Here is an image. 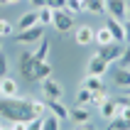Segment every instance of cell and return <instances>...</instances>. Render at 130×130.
Segmentation results:
<instances>
[{
    "instance_id": "5bb4252c",
    "label": "cell",
    "mask_w": 130,
    "mask_h": 130,
    "mask_svg": "<svg viewBox=\"0 0 130 130\" xmlns=\"http://www.w3.org/2000/svg\"><path fill=\"white\" fill-rule=\"evenodd\" d=\"M47 110H49L52 116H57L61 123H64V120H69V108H66L61 101H47Z\"/></svg>"
},
{
    "instance_id": "f546056e",
    "label": "cell",
    "mask_w": 130,
    "mask_h": 130,
    "mask_svg": "<svg viewBox=\"0 0 130 130\" xmlns=\"http://www.w3.org/2000/svg\"><path fill=\"white\" fill-rule=\"evenodd\" d=\"M7 69H10V64H7V57H5V52L0 49V79H3V76H7Z\"/></svg>"
},
{
    "instance_id": "277c9868",
    "label": "cell",
    "mask_w": 130,
    "mask_h": 130,
    "mask_svg": "<svg viewBox=\"0 0 130 130\" xmlns=\"http://www.w3.org/2000/svg\"><path fill=\"white\" fill-rule=\"evenodd\" d=\"M42 84V93L47 101H61V96H64V88H61V84L59 81H54V76H47L44 81H39Z\"/></svg>"
},
{
    "instance_id": "9c48e42d",
    "label": "cell",
    "mask_w": 130,
    "mask_h": 130,
    "mask_svg": "<svg viewBox=\"0 0 130 130\" xmlns=\"http://www.w3.org/2000/svg\"><path fill=\"white\" fill-rule=\"evenodd\" d=\"M103 3H106V15L116 17V20H125V10H128L125 0H103Z\"/></svg>"
},
{
    "instance_id": "8d00e7d4",
    "label": "cell",
    "mask_w": 130,
    "mask_h": 130,
    "mask_svg": "<svg viewBox=\"0 0 130 130\" xmlns=\"http://www.w3.org/2000/svg\"><path fill=\"white\" fill-rule=\"evenodd\" d=\"M17 3H20V0H7V5H17Z\"/></svg>"
},
{
    "instance_id": "7c38bea8",
    "label": "cell",
    "mask_w": 130,
    "mask_h": 130,
    "mask_svg": "<svg viewBox=\"0 0 130 130\" xmlns=\"http://www.w3.org/2000/svg\"><path fill=\"white\" fill-rule=\"evenodd\" d=\"M0 91H3V96H5V98L17 96V93H20V84H17L12 76H3V79H0Z\"/></svg>"
},
{
    "instance_id": "4dcf8cb0",
    "label": "cell",
    "mask_w": 130,
    "mask_h": 130,
    "mask_svg": "<svg viewBox=\"0 0 130 130\" xmlns=\"http://www.w3.org/2000/svg\"><path fill=\"white\" fill-rule=\"evenodd\" d=\"M44 5H47V7H52V10H64L66 0H44Z\"/></svg>"
},
{
    "instance_id": "7a4b0ae2",
    "label": "cell",
    "mask_w": 130,
    "mask_h": 130,
    "mask_svg": "<svg viewBox=\"0 0 130 130\" xmlns=\"http://www.w3.org/2000/svg\"><path fill=\"white\" fill-rule=\"evenodd\" d=\"M42 37H44V27L37 22V25H32V27H27V29H20V32L15 35V42L17 44H39Z\"/></svg>"
},
{
    "instance_id": "7bdbcfd3",
    "label": "cell",
    "mask_w": 130,
    "mask_h": 130,
    "mask_svg": "<svg viewBox=\"0 0 130 130\" xmlns=\"http://www.w3.org/2000/svg\"><path fill=\"white\" fill-rule=\"evenodd\" d=\"M0 130H3V125H0Z\"/></svg>"
},
{
    "instance_id": "cb8c5ba5",
    "label": "cell",
    "mask_w": 130,
    "mask_h": 130,
    "mask_svg": "<svg viewBox=\"0 0 130 130\" xmlns=\"http://www.w3.org/2000/svg\"><path fill=\"white\" fill-rule=\"evenodd\" d=\"M64 10H66V12H71L74 17H76L79 12H84V0H66Z\"/></svg>"
},
{
    "instance_id": "52a82bcc",
    "label": "cell",
    "mask_w": 130,
    "mask_h": 130,
    "mask_svg": "<svg viewBox=\"0 0 130 130\" xmlns=\"http://www.w3.org/2000/svg\"><path fill=\"white\" fill-rule=\"evenodd\" d=\"M69 120L74 125H84V123H91V106H74L69 108Z\"/></svg>"
},
{
    "instance_id": "e575fe53",
    "label": "cell",
    "mask_w": 130,
    "mask_h": 130,
    "mask_svg": "<svg viewBox=\"0 0 130 130\" xmlns=\"http://www.w3.org/2000/svg\"><path fill=\"white\" fill-rule=\"evenodd\" d=\"M79 130H93V128H91L88 123H84V125H79Z\"/></svg>"
},
{
    "instance_id": "ac0fdd59",
    "label": "cell",
    "mask_w": 130,
    "mask_h": 130,
    "mask_svg": "<svg viewBox=\"0 0 130 130\" xmlns=\"http://www.w3.org/2000/svg\"><path fill=\"white\" fill-rule=\"evenodd\" d=\"M52 20H54V10H52V7H47V5L37 7V22H39L42 27H49Z\"/></svg>"
},
{
    "instance_id": "44dd1931",
    "label": "cell",
    "mask_w": 130,
    "mask_h": 130,
    "mask_svg": "<svg viewBox=\"0 0 130 130\" xmlns=\"http://www.w3.org/2000/svg\"><path fill=\"white\" fill-rule=\"evenodd\" d=\"M84 10L96 15H106V3L103 0H84Z\"/></svg>"
},
{
    "instance_id": "74e56055",
    "label": "cell",
    "mask_w": 130,
    "mask_h": 130,
    "mask_svg": "<svg viewBox=\"0 0 130 130\" xmlns=\"http://www.w3.org/2000/svg\"><path fill=\"white\" fill-rule=\"evenodd\" d=\"M0 5H7V0H0Z\"/></svg>"
},
{
    "instance_id": "d590c367",
    "label": "cell",
    "mask_w": 130,
    "mask_h": 130,
    "mask_svg": "<svg viewBox=\"0 0 130 130\" xmlns=\"http://www.w3.org/2000/svg\"><path fill=\"white\" fill-rule=\"evenodd\" d=\"M125 20H130V5H128V10H125Z\"/></svg>"
},
{
    "instance_id": "9a60e30c",
    "label": "cell",
    "mask_w": 130,
    "mask_h": 130,
    "mask_svg": "<svg viewBox=\"0 0 130 130\" xmlns=\"http://www.w3.org/2000/svg\"><path fill=\"white\" fill-rule=\"evenodd\" d=\"M81 86L88 88V91H106V84H103V76H93V74H86Z\"/></svg>"
},
{
    "instance_id": "ab89813d",
    "label": "cell",
    "mask_w": 130,
    "mask_h": 130,
    "mask_svg": "<svg viewBox=\"0 0 130 130\" xmlns=\"http://www.w3.org/2000/svg\"><path fill=\"white\" fill-rule=\"evenodd\" d=\"M0 49H3V39H0Z\"/></svg>"
},
{
    "instance_id": "1f68e13d",
    "label": "cell",
    "mask_w": 130,
    "mask_h": 130,
    "mask_svg": "<svg viewBox=\"0 0 130 130\" xmlns=\"http://www.w3.org/2000/svg\"><path fill=\"white\" fill-rule=\"evenodd\" d=\"M12 130H27V120H17V123H10Z\"/></svg>"
},
{
    "instance_id": "4fadbf2b",
    "label": "cell",
    "mask_w": 130,
    "mask_h": 130,
    "mask_svg": "<svg viewBox=\"0 0 130 130\" xmlns=\"http://www.w3.org/2000/svg\"><path fill=\"white\" fill-rule=\"evenodd\" d=\"M98 113H101L103 120H110V118H116V116H118V103L108 96V98H106V101L98 106Z\"/></svg>"
},
{
    "instance_id": "484cf974",
    "label": "cell",
    "mask_w": 130,
    "mask_h": 130,
    "mask_svg": "<svg viewBox=\"0 0 130 130\" xmlns=\"http://www.w3.org/2000/svg\"><path fill=\"white\" fill-rule=\"evenodd\" d=\"M76 103H79V106H88V103H91V91L81 86L79 91H76Z\"/></svg>"
},
{
    "instance_id": "ba28073f",
    "label": "cell",
    "mask_w": 130,
    "mask_h": 130,
    "mask_svg": "<svg viewBox=\"0 0 130 130\" xmlns=\"http://www.w3.org/2000/svg\"><path fill=\"white\" fill-rule=\"evenodd\" d=\"M108 71H110V64H108V61H103L98 54H93V57L88 59V64H86V74H93V76H106Z\"/></svg>"
},
{
    "instance_id": "d4e9b609",
    "label": "cell",
    "mask_w": 130,
    "mask_h": 130,
    "mask_svg": "<svg viewBox=\"0 0 130 130\" xmlns=\"http://www.w3.org/2000/svg\"><path fill=\"white\" fill-rule=\"evenodd\" d=\"M106 98H108V93H106V91H91V103H88V106H91V108H98Z\"/></svg>"
},
{
    "instance_id": "83f0119b",
    "label": "cell",
    "mask_w": 130,
    "mask_h": 130,
    "mask_svg": "<svg viewBox=\"0 0 130 130\" xmlns=\"http://www.w3.org/2000/svg\"><path fill=\"white\" fill-rule=\"evenodd\" d=\"M12 32H15L12 22H7V20H0V39H5V37H10Z\"/></svg>"
},
{
    "instance_id": "f1b7e54d",
    "label": "cell",
    "mask_w": 130,
    "mask_h": 130,
    "mask_svg": "<svg viewBox=\"0 0 130 130\" xmlns=\"http://www.w3.org/2000/svg\"><path fill=\"white\" fill-rule=\"evenodd\" d=\"M42 120H44V116L29 118V120H27V130H42Z\"/></svg>"
},
{
    "instance_id": "e0dca14e",
    "label": "cell",
    "mask_w": 130,
    "mask_h": 130,
    "mask_svg": "<svg viewBox=\"0 0 130 130\" xmlns=\"http://www.w3.org/2000/svg\"><path fill=\"white\" fill-rule=\"evenodd\" d=\"M32 25H37V7H32V10H27V12H22V17L17 20V32L32 27Z\"/></svg>"
},
{
    "instance_id": "836d02e7",
    "label": "cell",
    "mask_w": 130,
    "mask_h": 130,
    "mask_svg": "<svg viewBox=\"0 0 130 130\" xmlns=\"http://www.w3.org/2000/svg\"><path fill=\"white\" fill-rule=\"evenodd\" d=\"M29 3H32V7H42L44 5V0H29Z\"/></svg>"
},
{
    "instance_id": "3957f363",
    "label": "cell",
    "mask_w": 130,
    "mask_h": 130,
    "mask_svg": "<svg viewBox=\"0 0 130 130\" xmlns=\"http://www.w3.org/2000/svg\"><path fill=\"white\" fill-rule=\"evenodd\" d=\"M54 29H57L59 35H69L74 29V15L66 12V10H54V20H52Z\"/></svg>"
},
{
    "instance_id": "f35d334b",
    "label": "cell",
    "mask_w": 130,
    "mask_h": 130,
    "mask_svg": "<svg viewBox=\"0 0 130 130\" xmlns=\"http://www.w3.org/2000/svg\"><path fill=\"white\" fill-rule=\"evenodd\" d=\"M3 130H12V125H10V128H3Z\"/></svg>"
},
{
    "instance_id": "ffe728a7",
    "label": "cell",
    "mask_w": 130,
    "mask_h": 130,
    "mask_svg": "<svg viewBox=\"0 0 130 130\" xmlns=\"http://www.w3.org/2000/svg\"><path fill=\"white\" fill-rule=\"evenodd\" d=\"M47 76H52V64H49V61H37V66H35V81H44Z\"/></svg>"
},
{
    "instance_id": "d6986e66",
    "label": "cell",
    "mask_w": 130,
    "mask_h": 130,
    "mask_svg": "<svg viewBox=\"0 0 130 130\" xmlns=\"http://www.w3.org/2000/svg\"><path fill=\"white\" fill-rule=\"evenodd\" d=\"M93 42L98 44V47H106V44L113 42V35L108 32V27H106V25H103V27H98V29L93 32Z\"/></svg>"
},
{
    "instance_id": "d6a6232c",
    "label": "cell",
    "mask_w": 130,
    "mask_h": 130,
    "mask_svg": "<svg viewBox=\"0 0 130 130\" xmlns=\"http://www.w3.org/2000/svg\"><path fill=\"white\" fill-rule=\"evenodd\" d=\"M123 27H125V42H130V20H123Z\"/></svg>"
},
{
    "instance_id": "60d3db41",
    "label": "cell",
    "mask_w": 130,
    "mask_h": 130,
    "mask_svg": "<svg viewBox=\"0 0 130 130\" xmlns=\"http://www.w3.org/2000/svg\"><path fill=\"white\" fill-rule=\"evenodd\" d=\"M125 91H128V96H130V88H125Z\"/></svg>"
},
{
    "instance_id": "b9f144b4",
    "label": "cell",
    "mask_w": 130,
    "mask_h": 130,
    "mask_svg": "<svg viewBox=\"0 0 130 130\" xmlns=\"http://www.w3.org/2000/svg\"><path fill=\"white\" fill-rule=\"evenodd\" d=\"M0 98H3V91H0Z\"/></svg>"
},
{
    "instance_id": "5b68a950",
    "label": "cell",
    "mask_w": 130,
    "mask_h": 130,
    "mask_svg": "<svg viewBox=\"0 0 130 130\" xmlns=\"http://www.w3.org/2000/svg\"><path fill=\"white\" fill-rule=\"evenodd\" d=\"M35 66H37L35 54H32V52H22V57H20V74L27 81H35Z\"/></svg>"
},
{
    "instance_id": "4316f807",
    "label": "cell",
    "mask_w": 130,
    "mask_h": 130,
    "mask_svg": "<svg viewBox=\"0 0 130 130\" xmlns=\"http://www.w3.org/2000/svg\"><path fill=\"white\" fill-rule=\"evenodd\" d=\"M32 113L35 116H47L49 110H47V101H35L32 98Z\"/></svg>"
},
{
    "instance_id": "30bf717a",
    "label": "cell",
    "mask_w": 130,
    "mask_h": 130,
    "mask_svg": "<svg viewBox=\"0 0 130 130\" xmlns=\"http://www.w3.org/2000/svg\"><path fill=\"white\" fill-rule=\"evenodd\" d=\"M106 27H108V32L113 35V42H125V27H123V20H116V17H110L106 20Z\"/></svg>"
},
{
    "instance_id": "603a6c76",
    "label": "cell",
    "mask_w": 130,
    "mask_h": 130,
    "mask_svg": "<svg viewBox=\"0 0 130 130\" xmlns=\"http://www.w3.org/2000/svg\"><path fill=\"white\" fill-rule=\"evenodd\" d=\"M59 125H61V120L57 116H52V113H47L42 120V130H59Z\"/></svg>"
},
{
    "instance_id": "7402d4cb",
    "label": "cell",
    "mask_w": 130,
    "mask_h": 130,
    "mask_svg": "<svg viewBox=\"0 0 130 130\" xmlns=\"http://www.w3.org/2000/svg\"><path fill=\"white\" fill-rule=\"evenodd\" d=\"M32 54H35V59H37V61H47V57H49V42H47V39L42 37V39H39V47H37Z\"/></svg>"
},
{
    "instance_id": "8992f818",
    "label": "cell",
    "mask_w": 130,
    "mask_h": 130,
    "mask_svg": "<svg viewBox=\"0 0 130 130\" xmlns=\"http://www.w3.org/2000/svg\"><path fill=\"white\" fill-rule=\"evenodd\" d=\"M120 54H123V44H120V42H110V44H106V47L98 49V57H101L103 61H108V64L118 61Z\"/></svg>"
},
{
    "instance_id": "8fae6325",
    "label": "cell",
    "mask_w": 130,
    "mask_h": 130,
    "mask_svg": "<svg viewBox=\"0 0 130 130\" xmlns=\"http://www.w3.org/2000/svg\"><path fill=\"white\" fill-rule=\"evenodd\" d=\"M74 39L81 47H88V44H93V29L88 27V25H81V27L74 29Z\"/></svg>"
},
{
    "instance_id": "6da1fadb",
    "label": "cell",
    "mask_w": 130,
    "mask_h": 130,
    "mask_svg": "<svg viewBox=\"0 0 130 130\" xmlns=\"http://www.w3.org/2000/svg\"><path fill=\"white\" fill-rule=\"evenodd\" d=\"M0 116L7 118L10 123H17V120H29L35 118L32 113V98H25V96H10V98H0Z\"/></svg>"
},
{
    "instance_id": "ee69618b",
    "label": "cell",
    "mask_w": 130,
    "mask_h": 130,
    "mask_svg": "<svg viewBox=\"0 0 130 130\" xmlns=\"http://www.w3.org/2000/svg\"><path fill=\"white\" fill-rule=\"evenodd\" d=\"M128 69H130V66H128Z\"/></svg>"
},
{
    "instance_id": "2e32d148",
    "label": "cell",
    "mask_w": 130,
    "mask_h": 130,
    "mask_svg": "<svg viewBox=\"0 0 130 130\" xmlns=\"http://www.w3.org/2000/svg\"><path fill=\"white\" fill-rule=\"evenodd\" d=\"M113 84L120 88H130V69H125V66L116 69L113 71Z\"/></svg>"
}]
</instances>
